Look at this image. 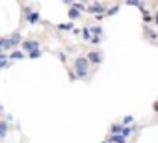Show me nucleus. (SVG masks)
Segmentation results:
<instances>
[{"instance_id":"1","label":"nucleus","mask_w":158,"mask_h":143,"mask_svg":"<svg viewBox=\"0 0 158 143\" xmlns=\"http://www.w3.org/2000/svg\"><path fill=\"white\" fill-rule=\"evenodd\" d=\"M74 73H76V78H82L86 80L88 78V73H89V59L88 56H78L74 58Z\"/></svg>"},{"instance_id":"2","label":"nucleus","mask_w":158,"mask_h":143,"mask_svg":"<svg viewBox=\"0 0 158 143\" xmlns=\"http://www.w3.org/2000/svg\"><path fill=\"white\" fill-rule=\"evenodd\" d=\"M23 48L30 54V52H35V50H39V41H35V39H26V41H23Z\"/></svg>"},{"instance_id":"3","label":"nucleus","mask_w":158,"mask_h":143,"mask_svg":"<svg viewBox=\"0 0 158 143\" xmlns=\"http://www.w3.org/2000/svg\"><path fill=\"white\" fill-rule=\"evenodd\" d=\"M88 11H89V13H104V15H108V13H106V6H104V4H101V2L88 6Z\"/></svg>"},{"instance_id":"4","label":"nucleus","mask_w":158,"mask_h":143,"mask_svg":"<svg viewBox=\"0 0 158 143\" xmlns=\"http://www.w3.org/2000/svg\"><path fill=\"white\" fill-rule=\"evenodd\" d=\"M102 54L101 52H97V50H93V52H88V59H89V63H95V65H99L101 61H102Z\"/></svg>"},{"instance_id":"5","label":"nucleus","mask_w":158,"mask_h":143,"mask_svg":"<svg viewBox=\"0 0 158 143\" xmlns=\"http://www.w3.org/2000/svg\"><path fill=\"white\" fill-rule=\"evenodd\" d=\"M26 21H28L30 24H35V22L39 21V13H37V11H26Z\"/></svg>"},{"instance_id":"6","label":"nucleus","mask_w":158,"mask_h":143,"mask_svg":"<svg viewBox=\"0 0 158 143\" xmlns=\"http://www.w3.org/2000/svg\"><path fill=\"white\" fill-rule=\"evenodd\" d=\"M89 32H91V34H95V37H101V35H102V26H99V24L89 26Z\"/></svg>"},{"instance_id":"7","label":"nucleus","mask_w":158,"mask_h":143,"mask_svg":"<svg viewBox=\"0 0 158 143\" xmlns=\"http://www.w3.org/2000/svg\"><path fill=\"white\" fill-rule=\"evenodd\" d=\"M23 58H24V54H23L21 50H13V52L10 54V59H13V61H15V59H23Z\"/></svg>"},{"instance_id":"8","label":"nucleus","mask_w":158,"mask_h":143,"mask_svg":"<svg viewBox=\"0 0 158 143\" xmlns=\"http://www.w3.org/2000/svg\"><path fill=\"white\" fill-rule=\"evenodd\" d=\"M108 139L114 141V143H127V137L125 136H110Z\"/></svg>"},{"instance_id":"9","label":"nucleus","mask_w":158,"mask_h":143,"mask_svg":"<svg viewBox=\"0 0 158 143\" xmlns=\"http://www.w3.org/2000/svg\"><path fill=\"white\" fill-rule=\"evenodd\" d=\"M80 17H82V15H80V11H78L76 8L69 10V19H74V21H76V19H80Z\"/></svg>"},{"instance_id":"10","label":"nucleus","mask_w":158,"mask_h":143,"mask_svg":"<svg viewBox=\"0 0 158 143\" xmlns=\"http://www.w3.org/2000/svg\"><path fill=\"white\" fill-rule=\"evenodd\" d=\"M82 37H84L86 41H91V32H89V28H82Z\"/></svg>"},{"instance_id":"11","label":"nucleus","mask_w":158,"mask_h":143,"mask_svg":"<svg viewBox=\"0 0 158 143\" xmlns=\"http://www.w3.org/2000/svg\"><path fill=\"white\" fill-rule=\"evenodd\" d=\"M6 134H8V123H6V119H2V132H0V136L6 137Z\"/></svg>"},{"instance_id":"12","label":"nucleus","mask_w":158,"mask_h":143,"mask_svg":"<svg viewBox=\"0 0 158 143\" xmlns=\"http://www.w3.org/2000/svg\"><path fill=\"white\" fill-rule=\"evenodd\" d=\"M73 26L71 24H58V32H69Z\"/></svg>"},{"instance_id":"13","label":"nucleus","mask_w":158,"mask_h":143,"mask_svg":"<svg viewBox=\"0 0 158 143\" xmlns=\"http://www.w3.org/2000/svg\"><path fill=\"white\" fill-rule=\"evenodd\" d=\"M134 121V115H125V119H123V126H127V125H130Z\"/></svg>"},{"instance_id":"14","label":"nucleus","mask_w":158,"mask_h":143,"mask_svg":"<svg viewBox=\"0 0 158 143\" xmlns=\"http://www.w3.org/2000/svg\"><path fill=\"white\" fill-rule=\"evenodd\" d=\"M143 21L151 24V21H152V17H151V13H149V11H143Z\"/></svg>"},{"instance_id":"15","label":"nucleus","mask_w":158,"mask_h":143,"mask_svg":"<svg viewBox=\"0 0 158 143\" xmlns=\"http://www.w3.org/2000/svg\"><path fill=\"white\" fill-rule=\"evenodd\" d=\"M41 56V50H35V52H30L28 54V58H32V59H35V58H39Z\"/></svg>"},{"instance_id":"16","label":"nucleus","mask_w":158,"mask_h":143,"mask_svg":"<svg viewBox=\"0 0 158 143\" xmlns=\"http://www.w3.org/2000/svg\"><path fill=\"white\" fill-rule=\"evenodd\" d=\"M132 132H134V128H130V126H125V132H123V136H125V137H128Z\"/></svg>"},{"instance_id":"17","label":"nucleus","mask_w":158,"mask_h":143,"mask_svg":"<svg viewBox=\"0 0 158 143\" xmlns=\"http://www.w3.org/2000/svg\"><path fill=\"white\" fill-rule=\"evenodd\" d=\"M56 54H58V58H60L63 63H67V56H65V52H56Z\"/></svg>"},{"instance_id":"18","label":"nucleus","mask_w":158,"mask_h":143,"mask_svg":"<svg viewBox=\"0 0 158 143\" xmlns=\"http://www.w3.org/2000/svg\"><path fill=\"white\" fill-rule=\"evenodd\" d=\"M147 35H149V37H151V39H152V41H154V39H156V34H154V32H152V30H151V28H149V30H147Z\"/></svg>"},{"instance_id":"19","label":"nucleus","mask_w":158,"mask_h":143,"mask_svg":"<svg viewBox=\"0 0 158 143\" xmlns=\"http://www.w3.org/2000/svg\"><path fill=\"white\" fill-rule=\"evenodd\" d=\"M117 10H119V6H114V8L108 11V15H115V13H117Z\"/></svg>"},{"instance_id":"20","label":"nucleus","mask_w":158,"mask_h":143,"mask_svg":"<svg viewBox=\"0 0 158 143\" xmlns=\"http://www.w3.org/2000/svg\"><path fill=\"white\" fill-rule=\"evenodd\" d=\"M99 41H101V37H91L89 43H91V45H99Z\"/></svg>"},{"instance_id":"21","label":"nucleus","mask_w":158,"mask_h":143,"mask_svg":"<svg viewBox=\"0 0 158 143\" xmlns=\"http://www.w3.org/2000/svg\"><path fill=\"white\" fill-rule=\"evenodd\" d=\"M154 112H158V102H156V104H154Z\"/></svg>"},{"instance_id":"22","label":"nucleus","mask_w":158,"mask_h":143,"mask_svg":"<svg viewBox=\"0 0 158 143\" xmlns=\"http://www.w3.org/2000/svg\"><path fill=\"white\" fill-rule=\"evenodd\" d=\"M102 143H106V141H102Z\"/></svg>"}]
</instances>
